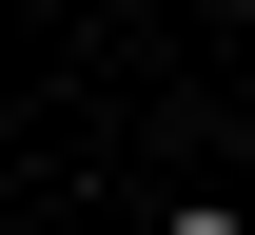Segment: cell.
Masks as SVG:
<instances>
[{"mask_svg":"<svg viewBox=\"0 0 255 235\" xmlns=\"http://www.w3.org/2000/svg\"><path fill=\"white\" fill-rule=\"evenodd\" d=\"M157 235H255V216H236V196H177V216H157Z\"/></svg>","mask_w":255,"mask_h":235,"instance_id":"obj_1","label":"cell"}]
</instances>
